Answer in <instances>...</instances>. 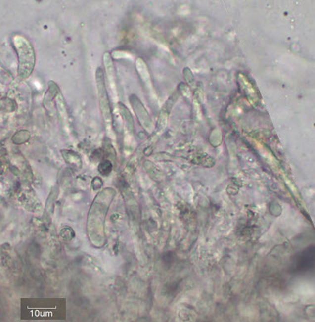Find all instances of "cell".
I'll return each instance as SVG.
<instances>
[{"mask_svg":"<svg viewBox=\"0 0 315 322\" xmlns=\"http://www.w3.org/2000/svg\"><path fill=\"white\" fill-rule=\"evenodd\" d=\"M95 80L97 85L98 95H99V104L100 111L105 122H110L112 120V113L110 108V101L108 97L107 90L105 86V78L102 69L98 68L95 73Z\"/></svg>","mask_w":315,"mask_h":322,"instance_id":"cell-2","label":"cell"},{"mask_svg":"<svg viewBox=\"0 0 315 322\" xmlns=\"http://www.w3.org/2000/svg\"><path fill=\"white\" fill-rule=\"evenodd\" d=\"M315 256L314 251L311 253V248L307 249L306 251H303L301 255L297 256L296 261V266L299 271H306L311 268V263H314Z\"/></svg>","mask_w":315,"mask_h":322,"instance_id":"cell-3","label":"cell"},{"mask_svg":"<svg viewBox=\"0 0 315 322\" xmlns=\"http://www.w3.org/2000/svg\"><path fill=\"white\" fill-rule=\"evenodd\" d=\"M99 171L102 173L104 176L110 173L111 171V163L109 161H105L99 166Z\"/></svg>","mask_w":315,"mask_h":322,"instance_id":"cell-4","label":"cell"},{"mask_svg":"<svg viewBox=\"0 0 315 322\" xmlns=\"http://www.w3.org/2000/svg\"><path fill=\"white\" fill-rule=\"evenodd\" d=\"M14 45L19 59L18 76L20 79H27L34 69L36 62L34 48L27 39L19 36L15 37Z\"/></svg>","mask_w":315,"mask_h":322,"instance_id":"cell-1","label":"cell"}]
</instances>
